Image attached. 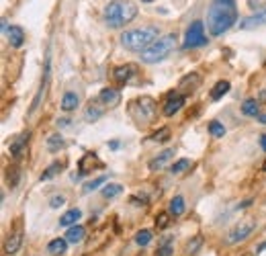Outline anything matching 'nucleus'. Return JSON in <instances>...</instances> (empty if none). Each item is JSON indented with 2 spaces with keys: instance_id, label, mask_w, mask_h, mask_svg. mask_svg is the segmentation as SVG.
Instances as JSON below:
<instances>
[{
  "instance_id": "1",
  "label": "nucleus",
  "mask_w": 266,
  "mask_h": 256,
  "mask_svg": "<svg viewBox=\"0 0 266 256\" xmlns=\"http://www.w3.org/2000/svg\"><path fill=\"white\" fill-rule=\"evenodd\" d=\"M235 19H237V8H235L233 0H213L211 6H209L207 25H209L211 35H215V37L231 29L235 25Z\"/></svg>"
},
{
  "instance_id": "2",
  "label": "nucleus",
  "mask_w": 266,
  "mask_h": 256,
  "mask_svg": "<svg viewBox=\"0 0 266 256\" xmlns=\"http://www.w3.org/2000/svg\"><path fill=\"white\" fill-rule=\"evenodd\" d=\"M103 17L111 29H119V27H125L137 17V6L133 2H127V0H113L105 6Z\"/></svg>"
},
{
  "instance_id": "3",
  "label": "nucleus",
  "mask_w": 266,
  "mask_h": 256,
  "mask_svg": "<svg viewBox=\"0 0 266 256\" xmlns=\"http://www.w3.org/2000/svg\"><path fill=\"white\" fill-rule=\"evenodd\" d=\"M160 31H158V27H139V29H131V31H125L121 35V43L125 49H129V51H137V53H142L144 49H148L153 41L158 39Z\"/></svg>"
},
{
  "instance_id": "4",
  "label": "nucleus",
  "mask_w": 266,
  "mask_h": 256,
  "mask_svg": "<svg viewBox=\"0 0 266 256\" xmlns=\"http://www.w3.org/2000/svg\"><path fill=\"white\" fill-rule=\"evenodd\" d=\"M174 49H176V35L168 33V35L156 39V41H153L148 49H144L139 56H142L144 64H158L162 60H166Z\"/></svg>"
},
{
  "instance_id": "5",
  "label": "nucleus",
  "mask_w": 266,
  "mask_h": 256,
  "mask_svg": "<svg viewBox=\"0 0 266 256\" xmlns=\"http://www.w3.org/2000/svg\"><path fill=\"white\" fill-rule=\"evenodd\" d=\"M129 115L133 117V121L139 127H146L150 123H153L158 117L156 111V103H153L150 97H142V99H133L129 103Z\"/></svg>"
},
{
  "instance_id": "6",
  "label": "nucleus",
  "mask_w": 266,
  "mask_h": 256,
  "mask_svg": "<svg viewBox=\"0 0 266 256\" xmlns=\"http://www.w3.org/2000/svg\"><path fill=\"white\" fill-rule=\"evenodd\" d=\"M205 43H207V35H205V29H203V23L201 21H192L189 25V29H187L183 47L185 49H194V47H203Z\"/></svg>"
},
{
  "instance_id": "7",
  "label": "nucleus",
  "mask_w": 266,
  "mask_h": 256,
  "mask_svg": "<svg viewBox=\"0 0 266 256\" xmlns=\"http://www.w3.org/2000/svg\"><path fill=\"white\" fill-rule=\"evenodd\" d=\"M21 246H23V230H21V221H17L15 225H12L10 236L4 242V252L6 254H17Z\"/></svg>"
},
{
  "instance_id": "8",
  "label": "nucleus",
  "mask_w": 266,
  "mask_h": 256,
  "mask_svg": "<svg viewBox=\"0 0 266 256\" xmlns=\"http://www.w3.org/2000/svg\"><path fill=\"white\" fill-rule=\"evenodd\" d=\"M252 230H254V223H244V225H237L228 234V244H240V242L248 240L252 236Z\"/></svg>"
},
{
  "instance_id": "9",
  "label": "nucleus",
  "mask_w": 266,
  "mask_h": 256,
  "mask_svg": "<svg viewBox=\"0 0 266 256\" xmlns=\"http://www.w3.org/2000/svg\"><path fill=\"white\" fill-rule=\"evenodd\" d=\"M183 105H185V97H183V94H178V92L170 94V97L166 99V105H164V115L166 117H174L180 109H183Z\"/></svg>"
},
{
  "instance_id": "10",
  "label": "nucleus",
  "mask_w": 266,
  "mask_h": 256,
  "mask_svg": "<svg viewBox=\"0 0 266 256\" xmlns=\"http://www.w3.org/2000/svg\"><path fill=\"white\" fill-rule=\"evenodd\" d=\"M99 101L103 107H115V105H119V101H121V92L117 90V88H111V86H107V88H103L101 92H99Z\"/></svg>"
},
{
  "instance_id": "11",
  "label": "nucleus",
  "mask_w": 266,
  "mask_h": 256,
  "mask_svg": "<svg viewBox=\"0 0 266 256\" xmlns=\"http://www.w3.org/2000/svg\"><path fill=\"white\" fill-rule=\"evenodd\" d=\"M133 72H135V68L131 64H125V66H117V68L113 70V78H115V82L119 84V86H125L129 82V78L133 76Z\"/></svg>"
},
{
  "instance_id": "12",
  "label": "nucleus",
  "mask_w": 266,
  "mask_h": 256,
  "mask_svg": "<svg viewBox=\"0 0 266 256\" xmlns=\"http://www.w3.org/2000/svg\"><path fill=\"white\" fill-rule=\"evenodd\" d=\"M6 39H8L10 47H21L25 43V31H23V27L10 25L8 29H6Z\"/></svg>"
},
{
  "instance_id": "13",
  "label": "nucleus",
  "mask_w": 266,
  "mask_h": 256,
  "mask_svg": "<svg viewBox=\"0 0 266 256\" xmlns=\"http://www.w3.org/2000/svg\"><path fill=\"white\" fill-rule=\"evenodd\" d=\"M29 138H31V133L29 131H23L19 138H15L10 142V156L12 158H21V154H23V150L27 147V142H29Z\"/></svg>"
},
{
  "instance_id": "14",
  "label": "nucleus",
  "mask_w": 266,
  "mask_h": 256,
  "mask_svg": "<svg viewBox=\"0 0 266 256\" xmlns=\"http://www.w3.org/2000/svg\"><path fill=\"white\" fill-rule=\"evenodd\" d=\"M78 105H80V97L76 92H66L64 97H62V103H60V107H62V111H66V113H70V111H76L78 109Z\"/></svg>"
},
{
  "instance_id": "15",
  "label": "nucleus",
  "mask_w": 266,
  "mask_h": 256,
  "mask_svg": "<svg viewBox=\"0 0 266 256\" xmlns=\"http://www.w3.org/2000/svg\"><path fill=\"white\" fill-rule=\"evenodd\" d=\"M260 25H266V8L260 10L258 15H254V17H250V19L240 23L242 29H254V27H260Z\"/></svg>"
},
{
  "instance_id": "16",
  "label": "nucleus",
  "mask_w": 266,
  "mask_h": 256,
  "mask_svg": "<svg viewBox=\"0 0 266 256\" xmlns=\"http://www.w3.org/2000/svg\"><path fill=\"white\" fill-rule=\"evenodd\" d=\"M66 248H68V240L66 238H55L47 244V252L51 256H62L66 252Z\"/></svg>"
},
{
  "instance_id": "17",
  "label": "nucleus",
  "mask_w": 266,
  "mask_h": 256,
  "mask_svg": "<svg viewBox=\"0 0 266 256\" xmlns=\"http://www.w3.org/2000/svg\"><path fill=\"white\" fill-rule=\"evenodd\" d=\"M172 156H174V150H164V152H160V154L150 162V168H152V170H160V168H164V164H166Z\"/></svg>"
},
{
  "instance_id": "18",
  "label": "nucleus",
  "mask_w": 266,
  "mask_h": 256,
  "mask_svg": "<svg viewBox=\"0 0 266 256\" xmlns=\"http://www.w3.org/2000/svg\"><path fill=\"white\" fill-rule=\"evenodd\" d=\"M231 84L228 82V80H219V82L211 88V101H219L221 97H226V94L229 92Z\"/></svg>"
},
{
  "instance_id": "19",
  "label": "nucleus",
  "mask_w": 266,
  "mask_h": 256,
  "mask_svg": "<svg viewBox=\"0 0 266 256\" xmlns=\"http://www.w3.org/2000/svg\"><path fill=\"white\" fill-rule=\"evenodd\" d=\"M82 218V211L80 209H70V211H66L62 218H60V225H66V227H70V225H76V221Z\"/></svg>"
},
{
  "instance_id": "20",
  "label": "nucleus",
  "mask_w": 266,
  "mask_h": 256,
  "mask_svg": "<svg viewBox=\"0 0 266 256\" xmlns=\"http://www.w3.org/2000/svg\"><path fill=\"white\" fill-rule=\"evenodd\" d=\"M84 234H86V230H84L82 225H70L68 232H66V240L72 242V244H76V242H80L84 238Z\"/></svg>"
},
{
  "instance_id": "21",
  "label": "nucleus",
  "mask_w": 266,
  "mask_h": 256,
  "mask_svg": "<svg viewBox=\"0 0 266 256\" xmlns=\"http://www.w3.org/2000/svg\"><path fill=\"white\" fill-rule=\"evenodd\" d=\"M178 84H180V88H185V90H189V88L192 90V88H197V86L201 84V76H199L197 72H192V74H187L183 80H180Z\"/></svg>"
},
{
  "instance_id": "22",
  "label": "nucleus",
  "mask_w": 266,
  "mask_h": 256,
  "mask_svg": "<svg viewBox=\"0 0 266 256\" xmlns=\"http://www.w3.org/2000/svg\"><path fill=\"white\" fill-rule=\"evenodd\" d=\"M170 213L174 215V218H180V215L185 213V199L176 195L172 201H170Z\"/></svg>"
},
{
  "instance_id": "23",
  "label": "nucleus",
  "mask_w": 266,
  "mask_h": 256,
  "mask_svg": "<svg viewBox=\"0 0 266 256\" xmlns=\"http://www.w3.org/2000/svg\"><path fill=\"white\" fill-rule=\"evenodd\" d=\"M64 144H66V142H64V138L60 136V133H55V136H51V138L47 140V150L55 154V152H60V150H62Z\"/></svg>"
},
{
  "instance_id": "24",
  "label": "nucleus",
  "mask_w": 266,
  "mask_h": 256,
  "mask_svg": "<svg viewBox=\"0 0 266 256\" xmlns=\"http://www.w3.org/2000/svg\"><path fill=\"white\" fill-rule=\"evenodd\" d=\"M242 113L248 115V117H258V103H256L254 99L244 101V105H242Z\"/></svg>"
},
{
  "instance_id": "25",
  "label": "nucleus",
  "mask_w": 266,
  "mask_h": 256,
  "mask_svg": "<svg viewBox=\"0 0 266 256\" xmlns=\"http://www.w3.org/2000/svg\"><path fill=\"white\" fill-rule=\"evenodd\" d=\"M121 191H123V186H121V184L109 183V184L103 188V197H105V199H115L117 195H121Z\"/></svg>"
},
{
  "instance_id": "26",
  "label": "nucleus",
  "mask_w": 266,
  "mask_h": 256,
  "mask_svg": "<svg viewBox=\"0 0 266 256\" xmlns=\"http://www.w3.org/2000/svg\"><path fill=\"white\" fill-rule=\"evenodd\" d=\"M62 168H64V164H62V162H53V164H49V168H47L43 174H41V183L53 179L58 172H62Z\"/></svg>"
},
{
  "instance_id": "27",
  "label": "nucleus",
  "mask_w": 266,
  "mask_h": 256,
  "mask_svg": "<svg viewBox=\"0 0 266 256\" xmlns=\"http://www.w3.org/2000/svg\"><path fill=\"white\" fill-rule=\"evenodd\" d=\"M174 254V248H172V238H166L162 244H160V248H158V252H156V256H172Z\"/></svg>"
},
{
  "instance_id": "28",
  "label": "nucleus",
  "mask_w": 266,
  "mask_h": 256,
  "mask_svg": "<svg viewBox=\"0 0 266 256\" xmlns=\"http://www.w3.org/2000/svg\"><path fill=\"white\" fill-rule=\"evenodd\" d=\"M152 242V232L150 230H142V232H137V236H135V244L137 246H148Z\"/></svg>"
},
{
  "instance_id": "29",
  "label": "nucleus",
  "mask_w": 266,
  "mask_h": 256,
  "mask_svg": "<svg viewBox=\"0 0 266 256\" xmlns=\"http://www.w3.org/2000/svg\"><path fill=\"white\" fill-rule=\"evenodd\" d=\"M209 133H211L213 138H223L226 136V127H223L219 121H211V123H209Z\"/></svg>"
},
{
  "instance_id": "30",
  "label": "nucleus",
  "mask_w": 266,
  "mask_h": 256,
  "mask_svg": "<svg viewBox=\"0 0 266 256\" xmlns=\"http://www.w3.org/2000/svg\"><path fill=\"white\" fill-rule=\"evenodd\" d=\"M189 166H190V160H187V158H180V160H176V162L170 166V172H172V174H178V172L187 170Z\"/></svg>"
},
{
  "instance_id": "31",
  "label": "nucleus",
  "mask_w": 266,
  "mask_h": 256,
  "mask_svg": "<svg viewBox=\"0 0 266 256\" xmlns=\"http://www.w3.org/2000/svg\"><path fill=\"white\" fill-rule=\"evenodd\" d=\"M103 183H107V177H101V179H94L92 183H88V184H84V191L86 193H90V191H96Z\"/></svg>"
},
{
  "instance_id": "32",
  "label": "nucleus",
  "mask_w": 266,
  "mask_h": 256,
  "mask_svg": "<svg viewBox=\"0 0 266 256\" xmlns=\"http://www.w3.org/2000/svg\"><path fill=\"white\" fill-rule=\"evenodd\" d=\"M101 115H103V111H101V109H96V107H92V105L86 109V121H96Z\"/></svg>"
},
{
  "instance_id": "33",
  "label": "nucleus",
  "mask_w": 266,
  "mask_h": 256,
  "mask_svg": "<svg viewBox=\"0 0 266 256\" xmlns=\"http://www.w3.org/2000/svg\"><path fill=\"white\" fill-rule=\"evenodd\" d=\"M6 177H8V184L10 186H17V183H19V170L12 166L8 172H6Z\"/></svg>"
},
{
  "instance_id": "34",
  "label": "nucleus",
  "mask_w": 266,
  "mask_h": 256,
  "mask_svg": "<svg viewBox=\"0 0 266 256\" xmlns=\"http://www.w3.org/2000/svg\"><path fill=\"white\" fill-rule=\"evenodd\" d=\"M160 136H152L150 140H156V142H164V140H168V138H170V129H168V127H162L160 131Z\"/></svg>"
},
{
  "instance_id": "35",
  "label": "nucleus",
  "mask_w": 266,
  "mask_h": 256,
  "mask_svg": "<svg viewBox=\"0 0 266 256\" xmlns=\"http://www.w3.org/2000/svg\"><path fill=\"white\" fill-rule=\"evenodd\" d=\"M168 221H170V215H168V213H160L158 218H156V225L160 227V230L168 225Z\"/></svg>"
},
{
  "instance_id": "36",
  "label": "nucleus",
  "mask_w": 266,
  "mask_h": 256,
  "mask_svg": "<svg viewBox=\"0 0 266 256\" xmlns=\"http://www.w3.org/2000/svg\"><path fill=\"white\" fill-rule=\"evenodd\" d=\"M64 203H66V199H64L62 195H58V197H53V199L49 201V207H51V209H58V207H62Z\"/></svg>"
},
{
  "instance_id": "37",
  "label": "nucleus",
  "mask_w": 266,
  "mask_h": 256,
  "mask_svg": "<svg viewBox=\"0 0 266 256\" xmlns=\"http://www.w3.org/2000/svg\"><path fill=\"white\" fill-rule=\"evenodd\" d=\"M109 147H111V150H117V147H119V142H117V140H113V142H109Z\"/></svg>"
},
{
  "instance_id": "38",
  "label": "nucleus",
  "mask_w": 266,
  "mask_h": 256,
  "mask_svg": "<svg viewBox=\"0 0 266 256\" xmlns=\"http://www.w3.org/2000/svg\"><path fill=\"white\" fill-rule=\"evenodd\" d=\"M260 146H262V150H266V136L260 138Z\"/></svg>"
},
{
  "instance_id": "39",
  "label": "nucleus",
  "mask_w": 266,
  "mask_h": 256,
  "mask_svg": "<svg viewBox=\"0 0 266 256\" xmlns=\"http://www.w3.org/2000/svg\"><path fill=\"white\" fill-rule=\"evenodd\" d=\"M258 121H260V123H264V125H266V115H262V117H258Z\"/></svg>"
},
{
  "instance_id": "40",
  "label": "nucleus",
  "mask_w": 266,
  "mask_h": 256,
  "mask_svg": "<svg viewBox=\"0 0 266 256\" xmlns=\"http://www.w3.org/2000/svg\"><path fill=\"white\" fill-rule=\"evenodd\" d=\"M258 250H260V252H262V250H266V242H262V244H260V248H258Z\"/></svg>"
},
{
  "instance_id": "41",
  "label": "nucleus",
  "mask_w": 266,
  "mask_h": 256,
  "mask_svg": "<svg viewBox=\"0 0 266 256\" xmlns=\"http://www.w3.org/2000/svg\"><path fill=\"white\" fill-rule=\"evenodd\" d=\"M142 2H153V0H142Z\"/></svg>"
},
{
  "instance_id": "42",
  "label": "nucleus",
  "mask_w": 266,
  "mask_h": 256,
  "mask_svg": "<svg viewBox=\"0 0 266 256\" xmlns=\"http://www.w3.org/2000/svg\"><path fill=\"white\" fill-rule=\"evenodd\" d=\"M262 168H264V170H266V160H264V164H262Z\"/></svg>"
}]
</instances>
